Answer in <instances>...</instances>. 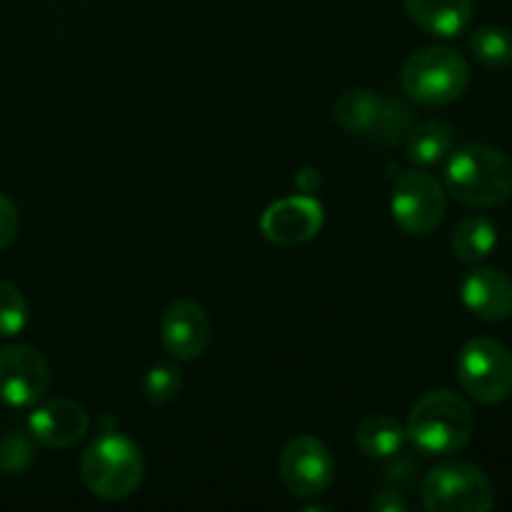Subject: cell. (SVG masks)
Here are the masks:
<instances>
[{
	"label": "cell",
	"mask_w": 512,
	"mask_h": 512,
	"mask_svg": "<svg viewBox=\"0 0 512 512\" xmlns=\"http://www.w3.org/2000/svg\"><path fill=\"white\" fill-rule=\"evenodd\" d=\"M143 455L140 448L125 435L108 430L100 435L83 455L80 475L95 498L125 500L138 490L143 480Z\"/></svg>",
	"instance_id": "obj_3"
},
{
	"label": "cell",
	"mask_w": 512,
	"mask_h": 512,
	"mask_svg": "<svg viewBox=\"0 0 512 512\" xmlns=\"http://www.w3.org/2000/svg\"><path fill=\"white\" fill-rule=\"evenodd\" d=\"M383 100L385 98H380L375 90H348L335 103V120L348 133L368 138L380 110H383Z\"/></svg>",
	"instance_id": "obj_17"
},
{
	"label": "cell",
	"mask_w": 512,
	"mask_h": 512,
	"mask_svg": "<svg viewBox=\"0 0 512 512\" xmlns=\"http://www.w3.org/2000/svg\"><path fill=\"white\" fill-rule=\"evenodd\" d=\"M405 428L390 415H373L363 420L355 433V445L365 458L388 460L403 450Z\"/></svg>",
	"instance_id": "obj_15"
},
{
	"label": "cell",
	"mask_w": 512,
	"mask_h": 512,
	"mask_svg": "<svg viewBox=\"0 0 512 512\" xmlns=\"http://www.w3.org/2000/svg\"><path fill=\"white\" fill-rule=\"evenodd\" d=\"M420 495L430 512H490L495 505L488 475L463 460H448L430 470Z\"/></svg>",
	"instance_id": "obj_5"
},
{
	"label": "cell",
	"mask_w": 512,
	"mask_h": 512,
	"mask_svg": "<svg viewBox=\"0 0 512 512\" xmlns=\"http://www.w3.org/2000/svg\"><path fill=\"white\" fill-rule=\"evenodd\" d=\"M475 415L470 405L453 390H430L410 410L405 438L425 455L445 458L470 443Z\"/></svg>",
	"instance_id": "obj_1"
},
{
	"label": "cell",
	"mask_w": 512,
	"mask_h": 512,
	"mask_svg": "<svg viewBox=\"0 0 512 512\" xmlns=\"http://www.w3.org/2000/svg\"><path fill=\"white\" fill-rule=\"evenodd\" d=\"M445 183L460 203L495 208L512 195V160L490 145H463L450 155Z\"/></svg>",
	"instance_id": "obj_2"
},
{
	"label": "cell",
	"mask_w": 512,
	"mask_h": 512,
	"mask_svg": "<svg viewBox=\"0 0 512 512\" xmlns=\"http://www.w3.org/2000/svg\"><path fill=\"white\" fill-rule=\"evenodd\" d=\"M160 338L175 360H198L210 343L208 313L193 300H178L165 310Z\"/></svg>",
	"instance_id": "obj_11"
},
{
	"label": "cell",
	"mask_w": 512,
	"mask_h": 512,
	"mask_svg": "<svg viewBox=\"0 0 512 512\" xmlns=\"http://www.w3.org/2000/svg\"><path fill=\"white\" fill-rule=\"evenodd\" d=\"M453 148V128L445 120H425L408 133V158L420 165L443 160Z\"/></svg>",
	"instance_id": "obj_18"
},
{
	"label": "cell",
	"mask_w": 512,
	"mask_h": 512,
	"mask_svg": "<svg viewBox=\"0 0 512 512\" xmlns=\"http://www.w3.org/2000/svg\"><path fill=\"white\" fill-rule=\"evenodd\" d=\"M458 380L480 405H498L512 395V353L493 338H475L458 355Z\"/></svg>",
	"instance_id": "obj_6"
},
{
	"label": "cell",
	"mask_w": 512,
	"mask_h": 512,
	"mask_svg": "<svg viewBox=\"0 0 512 512\" xmlns=\"http://www.w3.org/2000/svg\"><path fill=\"white\" fill-rule=\"evenodd\" d=\"M413 130V113L405 103L395 98L383 100V110H380L378 120H375L373 130L368 133V140H375L380 145H395Z\"/></svg>",
	"instance_id": "obj_20"
},
{
	"label": "cell",
	"mask_w": 512,
	"mask_h": 512,
	"mask_svg": "<svg viewBox=\"0 0 512 512\" xmlns=\"http://www.w3.org/2000/svg\"><path fill=\"white\" fill-rule=\"evenodd\" d=\"M28 428L38 443L55 450H65L85 438L90 418L83 405L75 403V400H50L43 408L30 413Z\"/></svg>",
	"instance_id": "obj_12"
},
{
	"label": "cell",
	"mask_w": 512,
	"mask_h": 512,
	"mask_svg": "<svg viewBox=\"0 0 512 512\" xmlns=\"http://www.w3.org/2000/svg\"><path fill=\"white\" fill-rule=\"evenodd\" d=\"M445 190L423 170L400 173L393 185V218L408 235H430L445 218Z\"/></svg>",
	"instance_id": "obj_7"
},
{
	"label": "cell",
	"mask_w": 512,
	"mask_h": 512,
	"mask_svg": "<svg viewBox=\"0 0 512 512\" xmlns=\"http://www.w3.org/2000/svg\"><path fill=\"white\" fill-rule=\"evenodd\" d=\"M28 325V303L15 285L0 280V338H13Z\"/></svg>",
	"instance_id": "obj_21"
},
{
	"label": "cell",
	"mask_w": 512,
	"mask_h": 512,
	"mask_svg": "<svg viewBox=\"0 0 512 512\" xmlns=\"http://www.w3.org/2000/svg\"><path fill=\"white\" fill-rule=\"evenodd\" d=\"M323 228V205L310 195H293L270 205L260 220V230L270 243L298 245L315 238Z\"/></svg>",
	"instance_id": "obj_10"
},
{
	"label": "cell",
	"mask_w": 512,
	"mask_h": 512,
	"mask_svg": "<svg viewBox=\"0 0 512 512\" xmlns=\"http://www.w3.org/2000/svg\"><path fill=\"white\" fill-rule=\"evenodd\" d=\"M35 448L23 433H8L0 440V473L20 475L33 465Z\"/></svg>",
	"instance_id": "obj_22"
},
{
	"label": "cell",
	"mask_w": 512,
	"mask_h": 512,
	"mask_svg": "<svg viewBox=\"0 0 512 512\" xmlns=\"http://www.w3.org/2000/svg\"><path fill=\"white\" fill-rule=\"evenodd\" d=\"M470 50L488 68H508L512 65V33L498 25H483L470 35Z\"/></svg>",
	"instance_id": "obj_19"
},
{
	"label": "cell",
	"mask_w": 512,
	"mask_h": 512,
	"mask_svg": "<svg viewBox=\"0 0 512 512\" xmlns=\"http://www.w3.org/2000/svg\"><path fill=\"white\" fill-rule=\"evenodd\" d=\"M465 308L480 320H508L512 315V278L498 268H475L468 278L463 280Z\"/></svg>",
	"instance_id": "obj_13"
},
{
	"label": "cell",
	"mask_w": 512,
	"mask_h": 512,
	"mask_svg": "<svg viewBox=\"0 0 512 512\" xmlns=\"http://www.w3.org/2000/svg\"><path fill=\"white\" fill-rule=\"evenodd\" d=\"M20 228V215L13 200L0 193V250L8 248Z\"/></svg>",
	"instance_id": "obj_24"
},
{
	"label": "cell",
	"mask_w": 512,
	"mask_h": 512,
	"mask_svg": "<svg viewBox=\"0 0 512 512\" xmlns=\"http://www.w3.org/2000/svg\"><path fill=\"white\" fill-rule=\"evenodd\" d=\"M408 15L425 33L455 38L473 18V0H405Z\"/></svg>",
	"instance_id": "obj_14"
},
{
	"label": "cell",
	"mask_w": 512,
	"mask_h": 512,
	"mask_svg": "<svg viewBox=\"0 0 512 512\" xmlns=\"http://www.w3.org/2000/svg\"><path fill=\"white\" fill-rule=\"evenodd\" d=\"M498 245V228L485 215L460 220L453 233V253L460 263L475 265L488 258Z\"/></svg>",
	"instance_id": "obj_16"
},
{
	"label": "cell",
	"mask_w": 512,
	"mask_h": 512,
	"mask_svg": "<svg viewBox=\"0 0 512 512\" xmlns=\"http://www.w3.org/2000/svg\"><path fill=\"white\" fill-rule=\"evenodd\" d=\"M370 510L378 512H403L405 510V500L398 490H383V493L375 495L370 500Z\"/></svg>",
	"instance_id": "obj_25"
},
{
	"label": "cell",
	"mask_w": 512,
	"mask_h": 512,
	"mask_svg": "<svg viewBox=\"0 0 512 512\" xmlns=\"http://www.w3.org/2000/svg\"><path fill=\"white\" fill-rule=\"evenodd\" d=\"M180 393V370L173 365H155L145 375V398L153 405H168Z\"/></svg>",
	"instance_id": "obj_23"
},
{
	"label": "cell",
	"mask_w": 512,
	"mask_h": 512,
	"mask_svg": "<svg viewBox=\"0 0 512 512\" xmlns=\"http://www.w3.org/2000/svg\"><path fill=\"white\" fill-rule=\"evenodd\" d=\"M400 83L415 103L448 105L468 90L470 65L458 50L428 45L410 55L400 73Z\"/></svg>",
	"instance_id": "obj_4"
},
{
	"label": "cell",
	"mask_w": 512,
	"mask_h": 512,
	"mask_svg": "<svg viewBox=\"0 0 512 512\" xmlns=\"http://www.w3.org/2000/svg\"><path fill=\"white\" fill-rule=\"evenodd\" d=\"M315 185H318V170H303V173L298 175V188L303 190V193L315 190Z\"/></svg>",
	"instance_id": "obj_26"
},
{
	"label": "cell",
	"mask_w": 512,
	"mask_h": 512,
	"mask_svg": "<svg viewBox=\"0 0 512 512\" xmlns=\"http://www.w3.org/2000/svg\"><path fill=\"white\" fill-rule=\"evenodd\" d=\"M50 368L30 345H8L0 350V400L13 408H28L45 395Z\"/></svg>",
	"instance_id": "obj_9"
},
{
	"label": "cell",
	"mask_w": 512,
	"mask_h": 512,
	"mask_svg": "<svg viewBox=\"0 0 512 512\" xmlns=\"http://www.w3.org/2000/svg\"><path fill=\"white\" fill-rule=\"evenodd\" d=\"M280 478L298 498H318L335 478V460L313 435L293 438L280 455Z\"/></svg>",
	"instance_id": "obj_8"
}]
</instances>
